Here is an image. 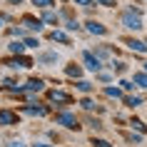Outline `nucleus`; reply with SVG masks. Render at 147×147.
I'll return each mask as SVG.
<instances>
[{"label": "nucleus", "mask_w": 147, "mask_h": 147, "mask_svg": "<svg viewBox=\"0 0 147 147\" xmlns=\"http://www.w3.org/2000/svg\"><path fill=\"white\" fill-rule=\"evenodd\" d=\"M130 125H132V127H137L140 132H147V130H145V122H140V120H132Z\"/></svg>", "instance_id": "obj_25"}, {"label": "nucleus", "mask_w": 147, "mask_h": 147, "mask_svg": "<svg viewBox=\"0 0 147 147\" xmlns=\"http://www.w3.org/2000/svg\"><path fill=\"white\" fill-rule=\"evenodd\" d=\"M57 20H60V18L55 15V13H50V10H45V13H42V23H50V25H57Z\"/></svg>", "instance_id": "obj_13"}, {"label": "nucleus", "mask_w": 147, "mask_h": 147, "mask_svg": "<svg viewBox=\"0 0 147 147\" xmlns=\"http://www.w3.org/2000/svg\"><path fill=\"white\" fill-rule=\"evenodd\" d=\"M32 5H38V8H50V5H55V3H53V0H32Z\"/></svg>", "instance_id": "obj_19"}, {"label": "nucleus", "mask_w": 147, "mask_h": 147, "mask_svg": "<svg viewBox=\"0 0 147 147\" xmlns=\"http://www.w3.org/2000/svg\"><path fill=\"white\" fill-rule=\"evenodd\" d=\"M10 53L13 55H23L25 53V42H10Z\"/></svg>", "instance_id": "obj_15"}, {"label": "nucleus", "mask_w": 147, "mask_h": 147, "mask_svg": "<svg viewBox=\"0 0 147 147\" xmlns=\"http://www.w3.org/2000/svg\"><path fill=\"white\" fill-rule=\"evenodd\" d=\"M32 147H53V145H47V142H35Z\"/></svg>", "instance_id": "obj_32"}, {"label": "nucleus", "mask_w": 147, "mask_h": 147, "mask_svg": "<svg viewBox=\"0 0 147 147\" xmlns=\"http://www.w3.org/2000/svg\"><path fill=\"white\" fill-rule=\"evenodd\" d=\"M82 107H85V110H92L95 105H92V100H87V97H85V100H82Z\"/></svg>", "instance_id": "obj_28"}, {"label": "nucleus", "mask_w": 147, "mask_h": 147, "mask_svg": "<svg viewBox=\"0 0 147 147\" xmlns=\"http://www.w3.org/2000/svg\"><path fill=\"white\" fill-rule=\"evenodd\" d=\"M82 60H85L87 70H92V72H100L102 62H100V57H97V55H92V53H82Z\"/></svg>", "instance_id": "obj_3"}, {"label": "nucleus", "mask_w": 147, "mask_h": 147, "mask_svg": "<svg viewBox=\"0 0 147 147\" xmlns=\"http://www.w3.org/2000/svg\"><path fill=\"white\" fill-rule=\"evenodd\" d=\"M105 95L107 97H122V90L120 87H105Z\"/></svg>", "instance_id": "obj_16"}, {"label": "nucleus", "mask_w": 147, "mask_h": 147, "mask_svg": "<svg viewBox=\"0 0 147 147\" xmlns=\"http://www.w3.org/2000/svg\"><path fill=\"white\" fill-rule=\"evenodd\" d=\"M87 30L92 32V35H105L107 28H105L102 23H97V20H87Z\"/></svg>", "instance_id": "obj_6"}, {"label": "nucleus", "mask_w": 147, "mask_h": 147, "mask_svg": "<svg viewBox=\"0 0 147 147\" xmlns=\"http://www.w3.org/2000/svg\"><path fill=\"white\" fill-rule=\"evenodd\" d=\"M78 90H80V92H90V90H92V85H90V82H85V80H80V82H78Z\"/></svg>", "instance_id": "obj_20"}, {"label": "nucleus", "mask_w": 147, "mask_h": 147, "mask_svg": "<svg viewBox=\"0 0 147 147\" xmlns=\"http://www.w3.org/2000/svg\"><path fill=\"white\" fill-rule=\"evenodd\" d=\"M30 65H32L30 57H18V60L10 62V67H30Z\"/></svg>", "instance_id": "obj_12"}, {"label": "nucleus", "mask_w": 147, "mask_h": 147, "mask_svg": "<svg viewBox=\"0 0 147 147\" xmlns=\"http://www.w3.org/2000/svg\"><path fill=\"white\" fill-rule=\"evenodd\" d=\"M145 72H147V62H145Z\"/></svg>", "instance_id": "obj_35"}, {"label": "nucleus", "mask_w": 147, "mask_h": 147, "mask_svg": "<svg viewBox=\"0 0 147 147\" xmlns=\"http://www.w3.org/2000/svg\"><path fill=\"white\" fill-rule=\"evenodd\" d=\"M10 147H25V145L20 142V140H13V142H10Z\"/></svg>", "instance_id": "obj_31"}, {"label": "nucleus", "mask_w": 147, "mask_h": 147, "mask_svg": "<svg viewBox=\"0 0 147 147\" xmlns=\"http://www.w3.org/2000/svg\"><path fill=\"white\" fill-rule=\"evenodd\" d=\"M10 125H18V115L13 110H0V127H10Z\"/></svg>", "instance_id": "obj_4"}, {"label": "nucleus", "mask_w": 147, "mask_h": 147, "mask_svg": "<svg viewBox=\"0 0 147 147\" xmlns=\"http://www.w3.org/2000/svg\"><path fill=\"white\" fill-rule=\"evenodd\" d=\"M95 3H100L102 8H115L117 5V0H95Z\"/></svg>", "instance_id": "obj_22"}, {"label": "nucleus", "mask_w": 147, "mask_h": 147, "mask_svg": "<svg viewBox=\"0 0 147 147\" xmlns=\"http://www.w3.org/2000/svg\"><path fill=\"white\" fill-rule=\"evenodd\" d=\"M127 47L130 50H135V53H147V42H142V40H127Z\"/></svg>", "instance_id": "obj_10"}, {"label": "nucleus", "mask_w": 147, "mask_h": 147, "mask_svg": "<svg viewBox=\"0 0 147 147\" xmlns=\"http://www.w3.org/2000/svg\"><path fill=\"white\" fill-rule=\"evenodd\" d=\"M25 112H28V115H35V117H45L47 115V107H40L38 102H35V105H28Z\"/></svg>", "instance_id": "obj_8"}, {"label": "nucleus", "mask_w": 147, "mask_h": 147, "mask_svg": "<svg viewBox=\"0 0 147 147\" xmlns=\"http://www.w3.org/2000/svg\"><path fill=\"white\" fill-rule=\"evenodd\" d=\"M23 25L28 28V30H35V32L42 30V20H40V18H32V15H25L23 18Z\"/></svg>", "instance_id": "obj_5"}, {"label": "nucleus", "mask_w": 147, "mask_h": 147, "mask_svg": "<svg viewBox=\"0 0 147 147\" xmlns=\"http://www.w3.org/2000/svg\"><path fill=\"white\" fill-rule=\"evenodd\" d=\"M50 100H53V102H62V105H67V102H70V95H67V92H62V90H53V92H50Z\"/></svg>", "instance_id": "obj_9"}, {"label": "nucleus", "mask_w": 147, "mask_h": 147, "mask_svg": "<svg viewBox=\"0 0 147 147\" xmlns=\"http://www.w3.org/2000/svg\"><path fill=\"white\" fill-rule=\"evenodd\" d=\"M23 90H30V92H40L42 90V80H28L23 85Z\"/></svg>", "instance_id": "obj_11"}, {"label": "nucleus", "mask_w": 147, "mask_h": 147, "mask_svg": "<svg viewBox=\"0 0 147 147\" xmlns=\"http://www.w3.org/2000/svg\"><path fill=\"white\" fill-rule=\"evenodd\" d=\"M65 28H67V30H78L80 23H78V20H67V25H65Z\"/></svg>", "instance_id": "obj_26"}, {"label": "nucleus", "mask_w": 147, "mask_h": 147, "mask_svg": "<svg viewBox=\"0 0 147 147\" xmlns=\"http://www.w3.org/2000/svg\"><path fill=\"white\" fill-rule=\"evenodd\" d=\"M10 35H13V38H20V35H23V30H20V28H10Z\"/></svg>", "instance_id": "obj_27"}, {"label": "nucleus", "mask_w": 147, "mask_h": 147, "mask_svg": "<svg viewBox=\"0 0 147 147\" xmlns=\"http://www.w3.org/2000/svg\"><path fill=\"white\" fill-rule=\"evenodd\" d=\"M75 3H78V5H82V8H90V5H92V0H75Z\"/></svg>", "instance_id": "obj_29"}, {"label": "nucleus", "mask_w": 147, "mask_h": 147, "mask_svg": "<svg viewBox=\"0 0 147 147\" xmlns=\"http://www.w3.org/2000/svg\"><path fill=\"white\" fill-rule=\"evenodd\" d=\"M67 75H70V78H80V75H82V70H80L78 65H70V67H67Z\"/></svg>", "instance_id": "obj_17"}, {"label": "nucleus", "mask_w": 147, "mask_h": 147, "mask_svg": "<svg viewBox=\"0 0 147 147\" xmlns=\"http://www.w3.org/2000/svg\"><path fill=\"white\" fill-rule=\"evenodd\" d=\"M50 40H53V42H62V45H70L67 32H62V30H53L50 32Z\"/></svg>", "instance_id": "obj_7"}, {"label": "nucleus", "mask_w": 147, "mask_h": 147, "mask_svg": "<svg viewBox=\"0 0 147 147\" xmlns=\"http://www.w3.org/2000/svg\"><path fill=\"white\" fill-rule=\"evenodd\" d=\"M122 25L127 28V30H135V32L145 28V25H142V18H140V13H135V10H127V13L122 15Z\"/></svg>", "instance_id": "obj_1"}, {"label": "nucleus", "mask_w": 147, "mask_h": 147, "mask_svg": "<svg viewBox=\"0 0 147 147\" xmlns=\"http://www.w3.org/2000/svg\"><path fill=\"white\" fill-rule=\"evenodd\" d=\"M92 145H95V147H112L107 140H92Z\"/></svg>", "instance_id": "obj_24"}, {"label": "nucleus", "mask_w": 147, "mask_h": 147, "mask_svg": "<svg viewBox=\"0 0 147 147\" xmlns=\"http://www.w3.org/2000/svg\"><path fill=\"white\" fill-rule=\"evenodd\" d=\"M53 60H57V55H55V53H45V55H40V62H53Z\"/></svg>", "instance_id": "obj_21"}, {"label": "nucleus", "mask_w": 147, "mask_h": 147, "mask_svg": "<svg viewBox=\"0 0 147 147\" xmlns=\"http://www.w3.org/2000/svg\"><path fill=\"white\" fill-rule=\"evenodd\" d=\"M120 85H122L125 90H132V87H135V85H132V82H127V80H122V82H120Z\"/></svg>", "instance_id": "obj_30"}, {"label": "nucleus", "mask_w": 147, "mask_h": 147, "mask_svg": "<svg viewBox=\"0 0 147 147\" xmlns=\"http://www.w3.org/2000/svg\"><path fill=\"white\" fill-rule=\"evenodd\" d=\"M38 45H40V42L35 38H25V47H38Z\"/></svg>", "instance_id": "obj_23"}, {"label": "nucleus", "mask_w": 147, "mask_h": 147, "mask_svg": "<svg viewBox=\"0 0 147 147\" xmlns=\"http://www.w3.org/2000/svg\"><path fill=\"white\" fill-rule=\"evenodd\" d=\"M127 107H140V105H142V97H127Z\"/></svg>", "instance_id": "obj_18"}, {"label": "nucleus", "mask_w": 147, "mask_h": 147, "mask_svg": "<svg viewBox=\"0 0 147 147\" xmlns=\"http://www.w3.org/2000/svg\"><path fill=\"white\" fill-rule=\"evenodd\" d=\"M8 3H13V5H20V3H23V0H8Z\"/></svg>", "instance_id": "obj_33"}, {"label": "nucleus", "mask_w": 147, "mask_h": 147, "mask_svg": "<svg viewBox=\"0 0 147 147\" xmlns=\"http://www.w3.org/2000/svg\"><path fill=\"white\" fill-rule=\"evenodd\" d=\"M0 28H3V15H0Z\"/></svg>", "instance_id": "obj_34"}, {"label": "nucleus", "mask_w": 147, "mask_h": 147, "mask_svg": "<svg viewBox=\"0 0 147 147\" xmlns=\"http://www.w3.org/2000/svg\"><path fill=\"white\" fill-rule=\"evenodd\" d=\"M55 122L62 125V127H67V130H78L80 125H78V117L72 115V112H60V115L55 117Z\"/></svg>", "instance_id": "obj_2"}, {"label": "nucleus", "mask_w": 147, "mask_h": 147, "mask_svg": "<svg viewBox=\"0 0 147 147\" xmlns=\"http://www.w3.org/2000/svg\"><path fill=\"white\" fill-rule=\"evenodd\" d=\"M135 85L137 87H147V72H135Z\"/></svg>", "instance_id": "obj_14"}]
</instances>
